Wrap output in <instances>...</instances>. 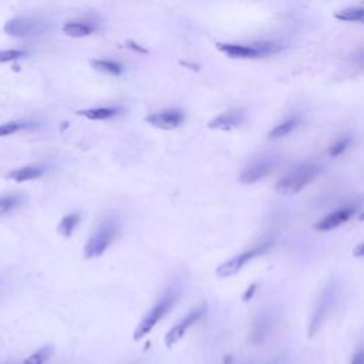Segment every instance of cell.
I'll use <instances>...</instances> for the list:
<instances>
[{"mask_svg": "<svg viewBox=\"0 0 364 364\" xmlns=\"http://www.w3.org/2000/svg\"><path fill=\"white\" fill-rule=\"evenodd\" d=\"M121 229V222L117 215H109L100 222L95 230L91 233L84 246V257L95 259L102 256L112 242L118 237Z\"/></svg>", "mask_w": 364, "mask_h": 364, "instance_id": "1", "label": "cell"}, {"mask_svg": "<svg viewBox=\"0 0 364 364\" xmlns=\"http://www.w3.org/2000/svg\"><path fill=\"white\" fill-rule=\"evenodd\" d=\"M179 296V290L176 287L168 289V291L146 311V314L141 318V321L136 324L132 338L135 341L144 338L146 334L152 331V328L169 313V310L175 306Z\"/></svg>", "mask_w": 364, "mask_h": 364, "instance_id": "2", "label": "cell"}, {"mask_svg": "<svg viewBox=\"0 0 364 364\" xmlns=\"http://www.w3.org/2000/svg\"><path fill=\"white\" fill-rule=\"evenodd\" d=\"M318 173V166L313 162H303L293 166L283 178H280L276 185L274 191L280 195H294L299 193L306 185H309L316 175Z\"/></svg>", "mask_w": 364, "mask_h": 364, "instance_id": "3", "label": "cell"}, {"mask_svg": "<svg viewBox=\"0 0 364 364\" xmlns=\"http://www.w3.org/2000/svg\"><path fill=\"white\" fill-rule=\"evenodd\" d=\"M280 156L276 154H263L253 158L240 172L239 181L245 185H252L270 175L279 165Z\"/></svg>", "mask_w": 364, "mask_h": 364, "instance_id": "4", "label": "cell"}, {"mask_svg": "<svg viewBox=\"0 0 364 364\" xmlns=\"http://www.w3.org/2000/svg\"><path fill=\"white\" fill-rule=\"evenodd\" d=\"M270 247V243H264V245H260V246H256V247H252L249 250H245L239 255H235L233 257L225 260L223 263H220L216 270H215V274L219 277V279H226V277H230V276H235L236 273H239L243 266L253 260L255 257L263 255L267 249Z\"/></svg>", "mask_w": 364, "mask_h": 364, "instance_id": "5", "label": "cell"}, {"mask_svg": "<svg viewBox=\"0 0 364 364\" xmlns=\"http://www.w3.org/2000/svg\"><path fill=\"white\" fill-rule=\"evenodd\" d=\"M206 310H208V306L205 303L199 304L196 309L191 310L182 320H179L173 327H171L166 334H165V346L166 347H173L185 334L186 331L193 326L196 324L205 314H206Z\"/></svg>", "mask_w": 364, "mask_h": 364, "instance_id": "6", "label": "cell"}, {"mask_svg": "<svg viewBox=\"0 0 364 364\" xmlns=\"http://www.w3.org/2000/svg\"><path fill=\"white\" fill-rule=\"evenodd\" d=\"M48 30V24L31 17H16L6 23L4 31L13 37H33Z\"/></svg>", "mask_w": 364, "mask_h": 364, "instance_id": "7", "label": "cell"}, {"mask_svg": "<svg viewBox=\"0 0 364 364\" xmlns=\"http://www.w3.org/2000/svg\"><path fill=\"white\" fill-rule=\"evenodd\" d=\"M183 119L185 115L181 109H165L161 112L151 114L145 118L146 122L161 129H175L183 122Z\"/></svg>", "mask_w": 364, "mask_h": 364, "instance_id": "8", "label": "cell"}, {"mask_svg": "<svg viewBox=\"0 0 364 364\" xmlns=\"http://www.w3.org/2000/svg\"><path fill=\"white\" fill-rule=\"evenodd\" d=\"M274 324V318L272 311H260V314L255 318L252 331H250V341L253 344H260L263 343L272 333Z\"/></svg>", "mask_w": 364, "mask_h": 364, "instance_id": "9", "label": "cell"}, {"mask_svg": "<svg viewBox=\"0 0 364 364\" xmlns=\"http://www.w3.org/2000/svg\"><path fill=\"white\" fill-rule=\"evenodd\" d=\"M355 213L354 208H341L334 210L333 213L327 215L326 218H323L320 222H317L314 225V229L320 230V232H328L333 230L341 225H344L346 222H348Z\"/></svg>", "mask_w": 364, "mask_h": 364, "instance_id": "10", "label": "cell"}, {"mask_svg": "<svg viewBox=\"0 0 364 364\" xmlns=\"http://www.w3.org/2000/svg\"><path fill=\"white\" fill-rule=\"evenodd\" d=\"M245 119V109L242 108H236V109H230L228 112H223L220 115H218L216 118H213L208 127L212 129H222V131H229L232 128L239 127Z\"/></svg>", "mask_w": 364, "mask_h": 364, "instance_id": "11", "label": "cell"}, {"mask_svg": "<svg viewBox=\"0 0 364 364\" xmlns=\"http://www.w3.org/2000/svg\"><path fill=\"white\" fill-rule=\"evenodd\" d=\"M216 47H218L219 51H222L223 54H228L229 57H233V58H256V57H260L257 48L253 44L246 46V44L218 43Z\"/></svg>", "mask_w": 364, "mask_h": 364, "instance_id": "12", "label": "cell"}, {"mask_svg": "<svg viewBox=\"0 0 364 364\" xmlns=\"http://www.w3.org/2000/svg\"><path fill=\"white\" fill-rule=\"evenodd\" d=\"M333 289H326L324 293L321 294L320 297V301L317 303V309L314 310L313 313V318H311V323H310V334H313L317 327L320 326V323L324 320V317L327 316V313L330 311V304H331V300L334 299L333 296Z\"/></svg>", "mask_w": 364, "mask_h": 364, "instance_id": "13", "label": "cell"}, {"mask_svg": "<svg viewBox=\"0 0 364 364\" xmlns=\"http://www.w3.org/2000/svg\"><path fill=\"white\" fill-rule=\"evenodd\" d=\"M44 172H46V168L43 165H26V166H21L18 169H13L11 172H9V178L13 179L14 182L20 183V182L37 179V178L43 176Z\"/></svg>", "mask_w": 364, "mask_h": 364, "instance_id": "14", "label": "cell"}, {"mask_svg": "<svg viewBox=\"0 0 364 364\" xmlns=\"http://www.w3.org/2000/svg\"><path fill=\"white\" fill-rule=\"evenodd\" d=\"M94 27L87 23H78V21H68L63 26V33L67 34L68 37L80 38V37H87L94 33Z\"/></svg>", "mask_w": 364, "mask_h": 364, "instance_id": "15", "label": "cell"}, {"mask_svg": "<svg viewBox=\"0 0 364 364\" xmlns=\"http://www.w3.org/2000/svg\"><path fill=\"white\" fill-rule=\"evenodd\" d=\"M117 108H109V107H98V108H87V109H80L75 114L85 117L88 119L100 121V119H108L114 115H117Z\"/></svg>", "mask_w": 364, "mask_h": 364, "instance_id": "16", "label": "cell"}, {"mask_svg": "<svg viewBox=\"0 0 364 364\" xmlns=\"http://www.w3.org/2000/svg\"><path fill=\"white\" fill-rule=\"evenodd\" d=\"M299 121H300V117H299V115H297V117H290V118H287L286 121H283V122L277 124L276 127H273V128L270 129V132L267 134V136H269L270 139H277V138L286 136V135H289V134L297 127Z\"/></svg>", "mask_w": 364, "mask_h": 364, "instance_id": "17", "label": "cell"}, {"mask_svg": "<svg viewBox=\"0 0 364 364\" xmlns=\"http://www.w3.org/2000/svg\"><path fill=\"white\" fill-rule=\"evenodd\" d=\"M24 202V196L21 193H10L0 196V216L10 213L17 209Z\"/></svg>", "mask_w": 364, "mask_h": 364, "instance_id": "18", "label": "cell"}, {"mask_svg": "<svg viewBox=\"0 0 364 364\" xmlns=\"http://www.w3.org/2000/svg\"><path fill=\"white\" fill-rule=\"evenodd\" d=\"M78 222H80V215H78V213H75V212H74V213H68V215H65V216L60 220V223H58V226H57V230H58V233L63 235L64 237H70V236L73 235L74 229L77 228Z\"/></svg>", "mask_w": 364, "mask_h": 364, "instance_id": "19", "label": "cell"}, {"mask_svg": "<svg viewBox=\"0 0 364 364\" xmlns=\"http://www.w3.org/2000/svg\"><path fill=\"white\" fill-rule=\"evenodd\" d=\"M337 20L341 21H357L361 23L364 18V9L363 7H347L334 14Z\"/></svg>", "mask_w": 364, "mask_h": 364, "instance_id": "20", "label": "cell"}, {"mask_svg": "<svg viewBox=\"0 0 364 364\" xmlns=\"http://www.w3.org/2000/svg\"><path fill=\"white\" fill-rule=\"evenodd\" d=\"M91 64L95 70L102 71V73H108V74H112V75H119L122 73V65L115 63V61H111V60H92Z\"/></svg>", "mask_w": 364, "mask_h": 364, "instance_id": "21", "label": "cell"}, {"mask_svg": "<svg viewBox=\"0 0 364 364\" xmlns=\"http://www.w3.org/2000/svg\"><path fill=\"white\" fill-rule=\"evenodd\" d=\"M53 354V347L51 346H44L41 348H38L37 351H34L31 355H28L23 364H44L50 355Z\"/></svg>", "mask_w": 364, "mask_h": 364, "instance_id": "22", "label": "cell"}, {"mask_svg": "<svg viewBox=\"0 0 364 364\" xmlns=\"http://www.w3.org/2000/svg\"><path fill=\"white\" fill-rule=\"evenodd\" d=\"M31 127H34V125L28 124V122H23V121H10L6 124H0V136H7V135L16 134L18 131L31 128Z\"/></svg>", "mask_w": 364, "mask_h": 364, "instance_id": "23", "label": "cell"}, {"mask_svg": "<svg viewBox=\"0 0 364 364\" xmlns=\"http://www.w3.org/2000/svg\"><path fill=\"white\" fill-rule=\"evenodd\" d=\"M28 53L26 50H0V63H10L23 57H27Z\"/></svg>", "mask_w": 364, "mask_h": 364, "instance_id": "24", "label": "cell"}, {"mask_svg": "<svg viewBox=\"0 0 364 364\" xmlns=\"http://www.w3.org/2000/svg\"><path fill=\"white\" fill-rule=\"evenodd\" d=\"M350 145V138H343V139H338L337 142H334L330 148H328V154L331 156H337V155H341L347 146Z\"/></svg>", "mask_w": 364, "mask_h": 364, "instance_id": "25", "label": "cell"}, {"mask_svg": "<svg viewBox=\"0 0 364 364\" xmlns=\"http://www.w3.org/2000/svg\"><path fill=\"white\" fill-rule=\"evenodd\" d=\"M350 364H364V353H363V350H358L355 353V355L353 357Z\"/></svg>", "mask_w": 364, "mask_h": 364, "instance_id": "26", "label": "cell"}, {"mask_svg": "<svg viewBox=\"0 0 364 364\" xmlns=\"http://www.w3.org/2000/svg\"><path fill=\"white\" fill-rule=\"evenodd\" d=\"M255 289H256V283H253V284H252V286L245 291V294H243V300H245V301H247V300H249V297H252V296H253Z\"/></svg>", "mask_w": 364, "mask_h": 364, "instance_id": "27", "label": "cell"}, {"mask_svg": "<svg viewBox=\"0 0 364 364\" xmlns=\"http://www.w3.org/2000/svg\"><path fill=\"white\" fill-rule=\"evenodd\" d=\"M128 44H129V46H128V47H131V48H134V50H138V51H139V53H146V50H144V48H141V47H139V46H138V44H135V43H131V41H129V43H128Z\"/></svg>", "mask_w": 364, "mask_h": 364, "instance_id": "28", "label": "cell"}, {"mask_svg": "<svg viewBox=\"0 0 364 364\" xmlns=\"http://www.w3.org/2000/svg\"><path fill=\"white\" fill-rule=\"evenodd\" d=\"M361 250H363V245L360 243V245H358V247H357V250L354 252V253H355V256H358V257H360V256H361V253H363Z\"/></svg>", "mask_w": 364, "mask_h": 364, "instance_id": "29", "label": "cell"}]
</instances>
